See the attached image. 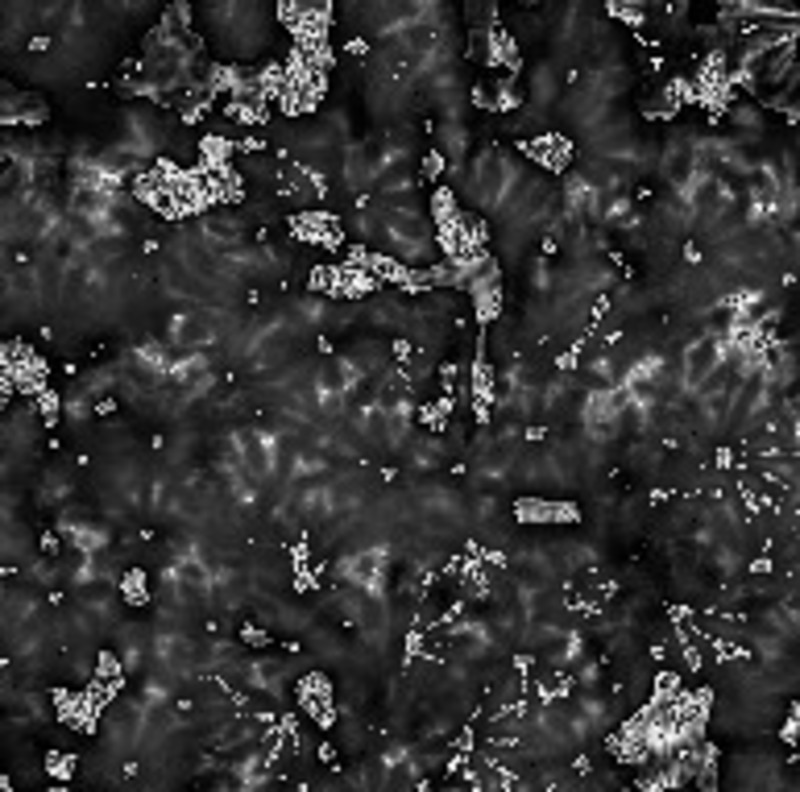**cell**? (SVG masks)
Listing matches in <instances>:
<instances>
[{
  "mask_svg": "<svg viewBox=\"0 0 800 792\" xmlns=\"http://www.w3.org/2000/svg\"><path fill=\"white\" fill-rule=\"evenodd\" d=\"M232 454L239 472L254 493L255 489H261L281 473L286 448L276 430L248 425L235 431Z\"/></svg>",
  "mask_w": 800,
  "mask_h": 792,
  "instance_id": "1",
  "label": "cell"
},
{
  "mask_svg": "<svg viewBox=\"0 0 800 792\" xmlns=\"http://www.w3.org/2000/svg\"><path fill=\"white\" fill-rule=\"evenodd\" d=\"M514 520L525 526H567L580 521L579 505L570 499L524 494L511 504Z\"/></svg>",
  "mask_w": 800,
  "mask_h": 792,
  "instance_id": "2",
  "label": "cell"
}]
</instances>
